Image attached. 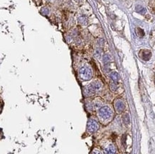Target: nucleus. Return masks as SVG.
<instances>
[{
    "label": "nucleus",
    "instance_id": "obj_5",
    "mask_svg": "<svg viewBox=\"0 0 155 154\" xmlns=\"http://www.w3.org/2000/svg\"><path fill=\"white\" fill-rule=\"evenodd\" d=\"M116 148L114 145L112 143H110L106 146V148L104 149V154H116Z\"/></svg>",
    "mask_w": 155,
    "mask_h": 154
},
{
    "label": "nucleus",
    "instance_id": "obj_9",
    "mask_svg": "<svg viewBox=\"0 0 155 154\" xmlns=\"http://www.w3.org/2000/svg\"><path fill=\"white\" fill-rule=\"evenodd\" d=\"M91 154H102V153L100 150H99L97 149H94L92 150V153Z\"/></svg>",
    "mask_w": 155,
    "mask_h": 154
},
{
    "label": "nucleus",
    "instance_id": "obj_1",
    "mask_svg": "<svg viewBox=\"0 0 155 154\" xmlns=\"http://www.w3.org/2000/svg\"><path fill=\"white\" fill-rule=\"evenodd\" d=\"M114 115V112L110 106H104L101 107L98 111V117L102 123H106L110 121Z\"/></svg>",
    "mask_w": 155,
    "mask_h": 154
},
{
    "label": "nucleus",
    "instance_id": "obj_2",
    "mask_svg": "<svg viewBox=\"0 0 155 154\" xmlns=\"http://www.w3.org/2000/svg\"><path fill=\"white\" fill-rule=\"evenodd\" d=\"M92 76V71L88 66H83L80 70V79L83 81H88Z\"/></svg>",
    "mask_w": 155,
    "mask_h": 154
},
{
    "label": "nucleus",
    "instance_id": "obj_3",
    "mask_svg": "<svg viewBox=\"0 0 155 154\" xmlns=\"http://www.w3.org/2000/svg\"><path fill=\"white\" fill-rule=\"evenodd\" d=\"M99 128V124L97 121L93 119H90L87 122V131L89 133H94L97 132Z\"/></svg>",
    "mask_w": 155,
    "mask_h": 154
},
{
    "label": "nucleus",
    "instance_id": "obj_4",
    "mask_svg": "<svg viewBox=\"0 0 155 154\" xmlns=\"http://www.w3.org/2000/svg\"><path fill=\"white\" fill-rule=\"evenodd\" d=\"M114 107H115L117 112L120 114V113L123 112V111L124 110V108H125V106H124V102L122 100H117L115 104H114Z\"/></svg>",
    "mask_w": 155,
    "mask_h": 154
},
{
    "label": "nucleus",
    "instance_id": "obj_7",
    "mask_svg": "<svg viewBox=\"0 0 155 154\" xmlns=\"http://www.w3.org/2000/svg\"><path fill=\"white\" fill-rule=\"evenodd\" d=\"M110 78L114 82H117L119 79V75L117 72H112L110 74Z\"/></svg>",
    "mask_w": 155,
    "mask_h": 154
},
{
    "label": "nucleus",
    "instance_id": "obj_6",
    "mask_svg": "<svg viewBox=\"0 0 155 154\" xmlns=\"http://www.w3.org/2000/svg\"><path fill=\"white\" fill-rule=\"evenodd\" d=\"M90 86H91L92 88H93L94 91H99V90L101 89V88L102 87V82L99 81H94L90 84Z\"/></svg>",
    "mask_w": 155,
    "mask_h": 154
},
{
    "label": "nucleus",
    "instance_id": "obj_8",
    "mask_svg": "<svg viewBox=\"0 0 155 154\" xmlns=\"http://www.w3.org/2000/svg\"><path fill=\"white\" fill-rule=\"evenodd\" d=\"M123 121H124V123L127 125H129L130 123V118H129V116L128 114H125L123 117Z\"/></svg>",
    "mask_w": 155,
    "mask_h": 154
}]
</instances>
